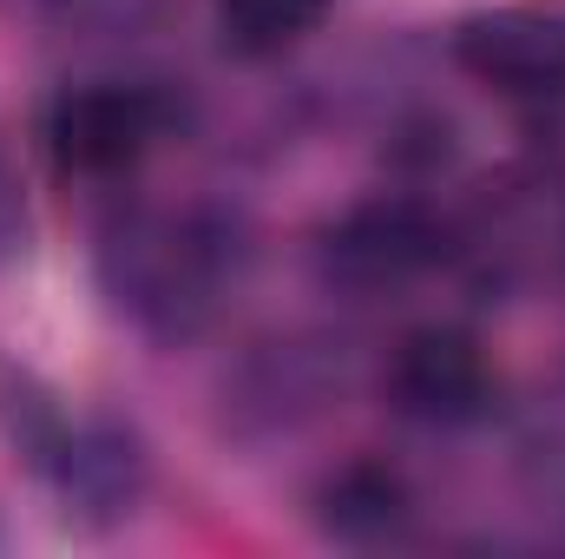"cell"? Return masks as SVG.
Instances as JSON below:
<instances>
[{"instance_id": "1", "label": "cell", "mask_w": 565, "mask_h": 559, "mask_svg": "<svg viewBox=\"0 0 565 559\" xmlns=\"http://www.w3.org/2000/svg\"><path fill=\"white\" fill-rule=\"evenodd\" d=\"M244 271V244L217 211H158L132 204L99 231V289L126 323L158 342L198 336L224 289Z\"/></svg>"}, {"instance_id": "9", "label": "cell", "mask_w": 565, "mask_h": 559, "mask_svg": "<svg viewBox=\"0 0 565 559\" xmlns=\"http://www.w3.org/2000/svg\"><path fill=\"white\" fill-rule=\"evenodd\" d=\"M33 238V218H26V191H20V171L7 158V139H0V264L20 257Z\"/></svg>"}, {"instance_id": "5", "label": "cell", "mask_w": 565, "mask_h": 559, "mask_svg": "<svg viewBox=\"0 0 565 559\" xmlns=\"http://www.w3.org/2000/svg\"><path fill=\"white\" fill-rule=\"evenodd\" d=\"M454 60L460 73H473L507 99H553L565 93V13H546V7L473 13L454 33Z\"/></svg>"}, {"instance_id": "7", "label": "cell", "mask_w": 565, "mask_h": 559, "mask_svg": "<svg viewBox=\"0 0 565 559\" xmlns=\"http://www.w3.org/2000/svg\"><path fill=\"white\" fill-rule=\"evenodd\" d=\"M316 520L342 547H382L402 540L415 520V494L388 461H349L316 487Z\"/></svg>"}, {"instance_id": "2", "label": "cell", "mask_w": 565, "mask_h": 559, "mask_svg": "<svg viewBox=\"0 0 565 559\" xmlns=\"http://www.w3.org/2000/svg\"><path fill=\"white\" fill-rule=\"evenodd\" d=\"M46 151L73 178H119L171 133V99L139 80H86L46 106Z\"/></svg>"}, {"instance_id": "6", "label": "cell", "mask_w": 565, "mask_h": 559, "mask_svg": "<svg viewBox=\"0 0 565 559\" xmlns=\"http://www.w3.org/2000/svg\"><path fill=\"white\" fill-rule=\"evenodd\" d=\"M46 481L66 494V507L79 520H99V527L126 520L132 500L145 494V447L119 421H73L53 467H46Z\"/></svg>"}, {"instance_id": "4", "label": "cell", "mask_w": 565, "mask_h": 559, "mask_svg": "<svg viewBox=\"0 0 565 559\" xmlns=\"http://www.w3.org/2000/svg\"><path fill=\"white\" fill-rule=\"evenodd\" d=\"M395 415L422 421V428H467L493 409V369H487V349L454 329V323H427L408 329L388 356V376H382Z\"/></svg>"}, {"instance_id": "8", "label": "cell", "mask_w": 565, "mask_h": 559, "mask_svg": "<svg viewBox=\"0 0 565 559\" xmlns=\"http://www.w3.org/2000/svg\"><path fill=\"white\" fill-rule=\"evenodd\" d=\"M329 0H217V40L237 60H277L322 27Z\"/></svg>"}, {"instance_id": "3", "label": "cell", "mask_w": 565, "mask_h": 559, "mask_svg": "<svg viewBox=\"0 0 565 559\" xmlns=\"http://www.w3.org/2000/svg\"><path fill=\"white\" fill-rule=\"evenodd\" d=\"M440 257H447V224L422 198H369V204L342 211L322 238V277L342 289H362V296L427 277Z\"/></svg>"}]
</instances>
